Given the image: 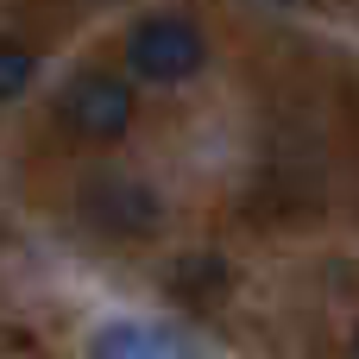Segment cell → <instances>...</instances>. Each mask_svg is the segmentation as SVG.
Masks as SVG:
<instances>
[{
	"instance_id": "277c9868",
	"label": "cell",
	"mask_w": 359,
	"mask_h": 359,
	"mask_svg": "<svg viewBox=\"0 0 359 359\" xmlns=\"http://www.w3.org/2000/svg\"><path fill=\"white\" fill-rule=\"evenodd\" d=\"M170 290L177 297H215V290H227V265L215 252H196V259H183V271L170 278Z\"/></svg>"
},
{
	"instance_id": "8992f818",
	"label": "cell",
	"mask_w": 359,
	"mask_h": 359,
	"mask_svg": "<svg viewBox=\"0 0 359 359\" xmlns=\"http://www.w3.org/2000/svg\"><path fill=\"white\" fill-rule=\"evenodd\" d=\"M353 353H359V334H353Z\"/></svg>"
},
{
	"instance_id": "7a4b0ae2",
	"label": "cell",
	"mask_w": 359,
	"mask_h": 359,
	"mask_svg": "<svg viewBox=\"0 0 359 359\" xmlns=\"http://www.w3.org/2000/svg\"><path fill=\"white\" fill-rule=\"evenodd\" d=\"M76 208L95 233H114V240H151L164 227V202L151 183L126 177V170H88L82 189H76Z\"/></svg>"
},
{
	"instance_id": "5b68a950",
	"label": "cell",
	"mask_w": 359,
	"mask_h": 359,
	"mask_svg": "<svg viewBox=\"0 0 359 359\" xmlns=\"http://www.w3.org/2000/svg\"><path fill=\"white\" fill-rule=\"evenodd\" d=\"M25 82H32V50H19V44H0V101L25 95Z\"/></svg>"
},
{
	"instance_id": "6da1fadb",
	"label": "cell",
	"mask_w": 359,
	"mask_h": 359,
	"mask_svg": "<svg viewBox=\"0 0 359 359\" xmlns=\"http://www.w3.org/2000/svg\"><path fill=\"white\" fill-rule=\"evenodd\" d=\"M133 114H139L133 82H126V76H107V69H82V76H69L63 95H57V120H63V133H76L82 145H114V139H126V133H133Z\"/></svg>"
},
{
	"instance_id": "3957f363",
	"label": "cell",
	"mask_w": 359,
	"mask_h": 359,
	"mask_svg": "<svg viewBox=\"0 0 359 359\" xmlns=\"http://www.w3.org/2000/svg\"><path fill=\"white\" fill-rule=\"evenodd\" d=\"M126 63H133V76H145V82H183V76H196V69L208 63V38H202V25L183 19V13H145V19L126 32Z\"/></svg>"
}]
</instances>
